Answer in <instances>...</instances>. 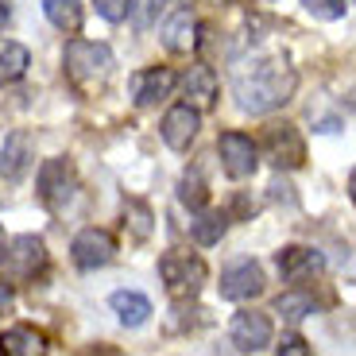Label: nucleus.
Segmentation results:
<instances>
[{"label": "nucleus", "instance_id": "nucleus-10", "mask_svg": "<svg viewBox=\"0 0 356 356\" xmlns=\"http://www.w3.org/2000/svg\"><path fill=\"white\" fill-rule=\"evenodd\" d=\"M178 86V74L170 66H147V70L132 74V101L140 108H155L159 101H167Z\"/></svg>", "mask_w": 356, "mask_h": 356}, {"label": "nucleus", "instance_id": "nucleus-28", "mask_svg": "<svg viewBox=\"0 0 356 356\" xmlns=\"http://www.w3.org/2000/svg\"><path fill=\"white\" fill-rule=\"evenodd\" d=\"M12 310H16V286L0 279V318H4V314H12Z\"/></svg>", "mask_w": 356, "mask_h": 356}, {"label": "nucleus", "instance_id": "nucleus-26", "mask_svg": "<svg viewBox=\"0 0 356 356\" xmlns=\"http://www.w3.org/2000/svg\"><path fill=\"white\" fill-rule=\"evenodd\" d=\"M93 8H97V16L108 19V24H124L128 12H132V0H93Z\"/></svg>", "mask_w": 356, "mask_h": 356}, {"label": "nucleus", "instance_id": "nucleus-6", "mask_svg": "<svg viewBox=\"0 0 356 356\" xmlns=\"http://www.w3.org/2000/svg\"><path fill=\"white\" fill-rule=\"evenodd\" d=\"M229 341L236 353H264V348H271V341H275V325H271V318H267L264 310H241L232 314L229 321Z\"/></svg>", "mask_w": 356, "mask_h": 356}, {"label": "nucleus", "instance_id": "nucleus-7", "mask_svg": "<svg viewBox=\"0 0 356 356\" xmlns=\"http://www.w3.org/2000/svg\"><path fill=\"white\" fill-rule=\"evenodd\" d=\"M217 155H221V167L232 182L252 178L259 167V147H256V140L244 136V132H221L217 136Z\"/></svg>", "mask_w": 356, "mask_h": 356}, {"label": "nucleus", "instance_id": "nucleus-25", "mask_svg": "<svg viewBox=\"0 0 356 356\" xmlns=\"http://www.w3.org/2000/svg\"><path fill=\"white\" fill-rule=\"evenodd\" d=\"M314 19H341L348 12V0H298Z\"/></svg>", "mask_w": 356, "mask_h": 356}, {"label": "nucleus", "instance_id": "nucleus-9", "mask_svg": "<svg viewBox=\"0 0 356 356\" xmlns=\"http://www.w3.org/2000/svg\"><path fill=\"white\" fill-rule=\"evenodd\" d=\"M217 286H221V298H229V302H252L267 291V275L256 259H241V264L225 267Z\"/></svg>", "mask_w": 356, "mask_h": 356}, {"label": "nucleus", "instance_id": "nucleus-19", "mask_svg": "<svg viewBox=\"0 0 356 356\" xmlns=\"http://www.w3.org/2000/svg\"><path fill=\"white\" fill-rule=\"evenodd\" d=\"M225 229H229V213H221V209H197L194 221H190V236H194L202 248H213V244H221Z\"/></svg>", "mask_w": 356, "mask_h": 356}, {"label": "nucleus", "instance_id": "nucleus-1", "mask_svg": "<svg viewBox=\"0 0 356 356\" xmlns=\"http://www.w3.org/2000/svg\"><path fill=\"white\" fill-rule=\"evenodd\" d=\"M298 89V74L286 63L283 54H264V58H252V63H241L232 70V97H236V108L252 116L275 113L286 101L294 97Z\"/></svg>", "mask_w": 356, "mask_h": 356}, {"label": "nucleus", "instance_id": "nucleus-2", "mask_svg": "<svg viewBox=\"0 0 356 356\" xmlns=\"http://www.w3.org/2000/svg\"><path fill=\"white\" fill-rule=\"evenodd\" d=\"M159 279L167 286V294L175 302H190L202 294V286L209 283V267L197 252H186V248H170L159 256Z\"/></svg>", "mask_w": 356, "mask_h": 356}, {"label": "nucleus", "instance_id": "nucleus-29", "mask_svg": "<svg viewBox=\"0 0 356 356\" xmlns=\"http://www.w3.org/2000/svg\"><path fill=\"white\" fill-rule=\"evenodd\" d=\"M8 16H12V12H8V0H0V31L8 27Z\"/></svg>", "mask_w": 356, "mask_h": 356}, {"label": "nucleus", "instance_id": "nucleus-23", "mask_svg": "<svg viewBox=\"0 0 356 356\" xmlns=\"http://www.w3.org/2000/svg\"><path fill=\"white\" fill-rule=\"evenodd\" d=\"M124 229L132 232L136 241H147V236L155 232V213H152V205L140 202V197L124 202Z\"/></svg>", "mask_w": 356, "mask_h": 356}, {"label": "nucleus", "instance_id": "nucleus-21", "mask_svg": "<svg viewBox=\"0 0 356 356\" xmlns=\"http://www.w3.org/2000/svg\"><path fill=\"white\" fill-rule=\"evenodd\" d=\"M43 12L63 35H78L81 31V19H86V8L81 0H43Z\"/></svg>", "mask_w": 356, "mask_h": 356}, {"label": "nucleus", "instance_id": "nucleus-22", "mask_svg": "<svg viewBox=\"0 0 356 356\" xmlns=\"http://www.w3.org/2000/svg\"><path fill=\"white\" fill-rule=\"evenodd\" d=\"M314 310H318V302H314V294L302 291V286H291V291H283L275 298V314H283L286 321H302Z\"/></svg>", "mask_w": 356, "mask_h": 356}, {"label": "nucleus", "instance_id": "nucleus-11", "mask_svg": "<svg viewBox=\"0 0 356 356\" xmlns=\"http://www.w3.org/2000/svg\"><path fill=\"white\" fill-rule=\"evenodd\" d=\"M31 163H35V140H31V132L16 128V132L4 136V143H0V178L4 182H19L31 170Z\"/></svg>", "mask_w": 356, "mask_h": 356}, {"label": "nucleus", "instance_id": "nucleus-30", "mask_svg": "<svg viewBox=\"0 0 356 356\" xmlns=\"http://www.w3.org/2000/svg\"><path fill=\"white\" fill-rule=\"evenodd\" d=\"M8 259V236H4V229H0V264Z\"/></svg>", "mask_w": 356, "mask_h": 356}, {"label": "nucleus", "instance_id": "nucleus-5", "mask_svg": "<svg viewBox=\"0 0 356 356\" xmlns=\"http://www.w3.org/2000/svg\"><path fill=\"white\" fill-rule=\"evenodd\" d=\"M74 190H78V170H74V163L66 159V155H54V159H47L43 167H39L35 194L47 209H63L74 197Z\"/></svg>", "mask_w": 356, "mask_h": 356}, {"label": "nucleus", "instance_id": "nucleus-13", "mask_svg": "<svg viewBox=\"0 0 356 356\" xmlns=\"http://www.w3.org/2000/svg\"><path fill=\"white\" fill-rule=\"evenodd\" d=\"M182 97H186V105L197 108V113H213L217 97H221V81H217L213 66H205V63L190 66V70L182 74Z\"/></svg>", "mask_w": 356, "mask_h": 356}, {"label": "nucleus", "instance_id": "nucleus-3", "mask_svg": "<svg viewBox=\"0 0 356 356\" xmlns=\"http://www.w3.org/2000/svg\"><path fill=\"white\" fill-rule=\"evenodd\" d=\"M116 58L105 43H89V39H70L63 51V70L78 89H101L113 74Z\"/></svg>", "mask_w": 356, "mask_h": 356}, {"label": "nucleus", "instance_id": "nucleus-15", "mask_svg": "<svg viewBox=\"0 0 356 356\" xmlns=\"http://www.w3.org/2000/svg\"><path fill=\"white\" fill-rule=\"evenodd\" d=\"M163 47H167L170 54H190L197 51V19L190 8H178L175 16L163 19V31H159Z\"/></svg>", "mask_w": 356, "mask_h": 356}, {"label": "nucleus", "instance_id": "nucleus-8", "mask_svg": "<svg viewBox=\"0 0 356 356\" xmlns=\"http://www.w3.org/2000/svg\"><path fill=\"white\" fill-rule=\"evenodd\" d=\"M70 259L81 267V271H97V267H108L116 259V236L108 229H97L89 225L70 241Z\"/></svg>", "mask_w": 356, "mask_h": 356}, {"label": "nucleus", "instance_id": "nucleus-24", "mask_svg": "<svg viewBox=\"0 0 356 356\" xmlns=\"http://www.w3.org/2000/svg\"><path fill=\"white\" fill-rule=\"evenodd\" d=\"M178 202L186 205L190 213H197V209L209 205V186H205V178L197 170H186V175L178 178Z\"/></svg>", "mask_w": 356, "mask_h": 356}, {"label": "nucleus", "instance_id": "nucleus-17", "mask_svg": "<svg viewBox=\"0 0 356 356\" xmlns=\"http://www.w3.org/2000/svg\"><path fill=\"white\" fill-rule=\"evenodd\" d=\"M108 306H113L116 321L128 325V330H140V325H147V318H152V302H147L140 291H116L113 298H108Z\"/></svg>", "mask_w": 356, "mask_h": 356}, {"label": "nucleus", "instance_id": "nucleus-14", "mask_svg": "<svg viewBox=\"0 0 356 356\" xmlns=\"http://www.w3.org/2000/svg\"><path fill=\"white\" fill-rule=\"evenodd\" d=\"M8 259L12 267H16L24 279H39L47 271V244L43 236H31V232H24V236H16V241H8Z\"/></svg>", "mask_w": 356, "mask_h": 356}, {"label": "nucleus", "instance_id": "nucleus-4", "mask_svg": "<svg viewBox=\"0 0 356 356\" xmlns=\"http://www.w3.org/2000/svg\"><path fill=\"white\" fill-rule=\"evenodd\" d=\"M256 147L275 170H298L306 163V140L291 120H271Z\"/></svg>", "mask_w": 356, "mask_h": 356}, {"label": "nucleus", "instance_id": "nucleus-20", "mask_svg": "<svg viewBox=\"0 0 356 356\" xmlns=\"http://www.w3.org/2000/svg\"><path fill=\"white\" fill-rule=\"evenodd\" d=\"M27 66H31V51L16 39H0V89L24 78Z\"/></svg>", "mask_w": 356, "mask_h": 356}, {"label": "nucleus", "instance_id": "nucleus-27", "mask_svg": "<svg viewBox=\"0 0 356 356\" xmlns=\"http://www.w3.org/2000/svg\"><path fill=\"white\" fill-rule=\"evenodd\" d=\"M275 348H279L283 356H310V353H314L310 341H306L302 333H283V341H279Z\"/></svg>", "mask_w": 356, "mask_h": 356}, {"label": "nucleus", "instance_id": "nucleus-16", "mask_svg": "<svg viewBox=\"0 0 356 356\" xmlns=\"http://www.w3.org/2000/svg\"><path fill=\"white\" fill-rule=\"evenodd\" d=\"M275 264H279V271H283V279L286 283H294V286H302L306 279H314L321 271V256L314 248H298V244H291V248H283L275 256Z\"/></svg>", "mask_w": 356, "mask_h": 356}, {"label": "nucleus", "instance_id": "nucleus-12", "mask_svg": "<svg viewBox=\"0 0 356 356\" xmlns=\"http://www.w3.org/2000/svg\"><path fill=\"white\" fill-rule=\"evenodd\" d=\"M159 132H163V143H167L170 152H186L190 143L197 140V132H202V113L182 101V105H175V108L163 113Z\"/></svg>", "mask_w": 356, "mask_h": 356}, {"label": "nucleus", "instance_id": "nucleus-18", "mask_svg": "<svg viewBox=\"0 0 356 356\" xmlns=\"http://www.w3.org/2000/svg\"><path fill=\"white\" fill-rule=\"evenodd\" d=\"M0 353L8 356H43L47 353V337L31 325H12L0 333Z\"/></svg>", "mask_w": 356, "mask_h": 356}]
</instances>
